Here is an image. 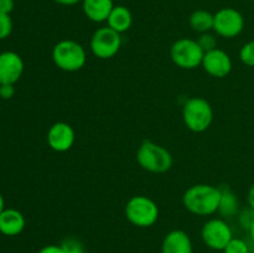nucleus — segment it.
Returning a JSON list of instances; mask_svg holds the SVG:
<instances>
[{
  "label": "nucleus",
  "mask_w": 254,
  "mask_h": 253,
  "mask_svg": "<svg viewBox=\"0 0 254 253\" xmlns=\"http://www.w3.org/2000/svg\"><path fill=\"white\" fill-rule=\"evenodd\" d=\"M122 34L109 26L99 27L93 32L89 42L92 54L101 60H108L116 56L122 47Z\"/></svg>",
  "instance_id": "obj_7"
},
{
  "label": "nucleus",
  "mask_w": 254,
  "mask_h": 253,
  "mask_svg": "<svg viewBox=\"0 0 254 253\" xmlns=\"http://www.w3.org/2000/svg\"><path fill=\"white\" fill-rule=\"evenodd\" d=\"M26 221L24 215L15 208H4L0 213V233L14 237L24 231Z\"/></svg>",
  "instance_id": "obj_14"
},
{
  "label": "nucleus",
  "mask_w": 254,
  "mask_h": 253,
  "mask_svg": "<svg viewBox=\"0 0 254 253\" xmlns=\"http://www.w3.org/2000/svg\"><path fill=\"white\" fill-rule=\"evenodd\" d=\"M4 208H5V201H4V197H2V195L0 193V213L2 212Z\"/></svg>",
  "instance_id": "obj_30"
},
{
  "label": "nucleus",
  "mask_w": 254,
  "mask_h": 253,
  "mask_svg": "<svg viewBox=\"0 0 254 253\" xmlns=\"http://www.w3.org/2000/svg\"><path fill=\"white\" fill-rule=\"evenodd\" d=\"M240 59L246 66L254 67V41L243 45L240 51Z\"/></svg>",
  "instance_id": "obj_22"
},
{
  "label": "nucleus",
  "mask_w": 254,
  "mask_h": 253,
  "mask_svg": "<svg viewBox=\"0 0 254 253\" xmlns=\"http://www.w3.org/2000/svg\"><path fill=\"white\" fill-rule=\"evenodd\" d=\"M15 94L14 84H0V98L11 99Z\"/></svg>",
  "instance_id": "obj_25"
},
{
  "label": "nucleus",
  "mask_w": 254,
  "mask_h": 253,
  "mask_svg": "<svg viewBox=\"0 0 254 253\" xmlns=\"http://www.w3.org/2000/svg\"><path fill=\"white\" fill-rule=\"evenodd\" d=\"M52 61L64 72H77L87 62V52L74 40H61L52 49Z\"/></svg>",
  "instance_id": "obj_3"
},
{
  "label": "nucleus",
  "mask_w": 254,
  "mask_h": 253,
  "mask_svg": "<svg viewBox=\"0 0 254 253\" xmlns=\"http://www.w3.org/2000/svg\"><path fill=\"white\" fill-rule=\"evenodd\" d=\"M238 223L246 231H250L254 223V210L251 207L245 208L238 213Z\"/></svg>",
  "instance_id": "obj_23"
},
{
  "label": "nucleus",
  "mask_w": 254,
  "mask_h": 253,
  "mask_svg": "<svg viewBox=\"0 0 254 253\" xmlns=\"http://www.w3.org/2000/svg\"><path fill=\"white\" fill-rule=\"evenodd\" d=\"M136 161L144 170L164 174L173 168L174 159L170 151L151 140H144L136 151Z\"/></svg>",
  "instance_id": "obj_2"
},
{
  "label": "nucleus",
  "mask_w": 254,
  "mask_h": 253,
  "mask_svg": "<svg viewBox=\"0 0 254 253\" xmlns=\"http://www.w3.org/2000/svg\"><path fill=\"white\" fill-rule=\"evenodd\" d=\"M12 32V20L7 14L0 12V40H4L10 36Z\"/></svg>",
  "instance_id": "obj_24"
},
{
  "label": "nucleus",
  "mask_w": 254,
  "mask_h": 253,
  "mask_svg": "<svg viewBox=\"0 0 254 253\" xmlns=\"http://www.w3.org/2000/svg\"><path fill=\"white\" fill-rule=\"evenodd\" d=\"M15 7L14 0H0V12L10 15Z\"/></svg>",
  "instance_id": "obj_26"
},
{
  "label": "nucleus",
  "mask_w": 254,
  "mask_h": 253,
  "mask_svg": "<svg viewBox=\"0 0 254 253\" xmlns=\"http://www.w3.org/2000/svg\"><path fill=\"white\" fill-rule=\"evenodd\" d=\"M201 66L210 76L216 78H225L232 71L233 63L230 55L217 47L212 51L205 52Z\"/></svg>",
  "instance_id": "obj_11"
},
{
  "label": "nucleus",
  "mask_w": 254,
  "mask_h": 253,
  "mask_svg": "<svg viewBox=\"0 0 254 253\" xmlns=\"http://www.w3.org/2000/svg\"><path fill=\"white\" fill-rule=\"evenodd\" d=\"M213 20H215V15L211 14L207 10L198 9L190 15L189 25L195 32L203 34V32H210L211 30H213Z\"/></svg>",
  "instance_id": "obj_18"
},
{
  "label": "nucleus",
  "mask_w": 254,
  "mask_h": 253,
  "mask_svg": "<svg viewBox=\"0 0 254 253\" xmlns=\"http://www.w3.org/2000/svg\"><path fill=\"white\" fill-rule=\"evenodd\" d=\"M248 232H250L251 240H252V242L254 243V223H253V226H252V227H251V230L248 231Z\"/></svg>",
  "instance_id": "obj_31"
},
{
  "label": "nucleus",
  "mask_w": 254,
  "mask_h": 253,
  "mask_svg": "<svg viewBox=\"0 0 254 253\" xmlns=\"http://www.w3.org/2000/svg\"><path fill=\"white\" fill-rule=\"evenodd\" d=\"M221 189L210 184H196L184 192L183 203L189 212L197 216H211L218 211Z\"/></svg>",
  "instance_id": "obj_1"
},
{
  "label": "nucleus",
  "mask_w": 254,
  "mask_h": 253,
  "mask_svg": "<svg viewBox=\"0 0 254 253\" xmlns=\"http://www.w3.org/2000/svg\"><path fill=\"white\" fill-rule=\"evenodd\" d=\"M247 202H248V207H251L252 210H254V184L250 188L247 193Z\"/></svg>",
  "instance_id": "obj_28"
},
{
  "label": "nucleus",
  "mask_w": 254,
  "mask_h": 253,
  "mask_svg": "<svg viewBox=\"0 0 254 253\" xmlns=\"http://www.w3.org/2000/svg\"><path fill=\"white\" fill-rule=\"evenodd\" d=\"M223 253H250V246L242 238L233 237L226 246Z\"/></svg>",
  "instance_id": "obj_20"
},
{
  "label": "nucleus",
  "mask_w": 254,
  "mask_h": 253,
  "mask_svg": "<svg viewBox=\"0 0 254 253\" xmlns=\"http://www.w3.org/2000/svg\"><path fill=\"white\" fill-rule=\"evenodd\" d=\"M201 238L208 248L213 251H223L233 238L230 225L222 218H211L201 230Z\"/></svg>",
  "instance_id": "obj_9"
},
{
  "label": "nucleus",
  "mask_w": 254,
  "mask_h": 253,
  "mask_svg": "<svg viewBox=\"0 0 254 253\" xmlns=\"http://www.w3.org/2000/svg\"><path fill=\"white\" fill-rule=\"evenodd\" d=\"M221 189V197L220 205H218V211L223 217H233L240 212V202L236 193L227 186H223Z\"/></svg>",
  "instance_id": "obj_17"
},
{
  "label": "nucleus",
  "mask_w": 254,
  "mask_h": 253,
  "mask_svg": "<svg viewBox=\"0 0 254 253\" xmlns=\"http://www.w3.org/2000/svg\"><path fill=\"white\" fill-rule=\"evenodd\" d=\"M54 1L60 5H64V6H72V5L78 4V2L82 1V0H54Z\"/></svg>",
  "instance_id": "obj_29"
},
{
  "label": "nucleus",
  "mask_w": 254,
  "mask_h": 253,
  "mask_svg": "<svg viewBox=\"0 0 254 253\" xmlns=\"http://www.w3.org/2000/svg\"><path fill=\"white\" fill-rule=\"evenodd\" d=\"M126 217L131 225L140 228H148L155 225L159 218V207L154 200L144 195H136L129 198L124 208Z\"/></svg>",
  "instance_id": "obj_5"
},
{
  "label": "nucleus",
  "mask_w": 254,
  "mask_h": 253,
  "mask_svg": "<svg viewBox=\"0 0 254 253\" xmlns=\"http://www.w3.org/2000/svg\"><path fill=\"white\" fill-rule=\"evenodd\" d=\"M24 61L14 51L0 54V84H15L24 73Z\"/></svg>",
  "instance_id": "obj_12"
},
{
  "label": "nucleus",
  "mask_w": 254,
  "mask_h": 253,
  "mask_svg": "<svg viewBox=\"0 0 254 253\" xmlns=\"http://www.w3.org/2000/svg\"><path fill=\"white\" fill-rule=\"evenodd\" d=\"M60 246H61L64 253H87L86 247L82 243V241L77 237H73V236L64 238Z\"/></svg>",
  "instance_id": "obj_19"
},
{
  "label": "nucleus",
  "mask_w": 254,
  "mask_h": 253,
  "mask_svg": "<svg viewBox=\"0 0 254 253\" xmlns=\"http://www.w3.org/2000/svg\"><path fill=\"white\" fill-rule=\"evenodd\" d=\"M116 6L113 0H82V9L88 20L93 22H104Z\"/></svg>",
  "instance_id": "obj_15"
},
{
  "label": "nucleus",
  "mask_w": 254,
  "mask_h": 253,
  "mask_svg": "<svg viewBox=\"0 0 254 253\" xmlns=\"http://www.w3.org/2000/svg\"><path fill=\"white\" fill-rule=\"evenodd\" d=\"M131 24H133V15H131L130 10L124 5L114 6L109 14L108 19H107V26H109L119 34L128 31L131 27Z\"/></svg>",
  "instance_id": "obj_16"
},
{
  "label": "nucleus",
  "mask_w": 254,
  "mask_h": 253,
  "mask_svg": "<svg viewBox=\"0 0 254 253\" xmlns=\"http://www.w3.org/2000/svg\"><path fill=\"white\" fill-rule=\"evenodd\" d=\"M213 15V31L217 36L233 39L245 29V17L235 7H222Z\"/></svg>",
  "instance_id": "obj_8"
},
{
  "label": "nucleus",
  "mask_w": 254,
  "mask_h": 253,
  "mask_svg": "<svg viewBox=\"0 0 254 253\" xmlns=\"http://www.w3.org/2000/svg\"><path fill=\"white\" fill-rule=\"evenodd\" d=\"M37 253H64V251L59 245H47L42 247Z\"/></svg>",
  "instance_id": "obj_27"
},
{
  "label": "nucleus",
  "mask_w": 254,
  "mask_h": 253,
  "mask_svg": "<svg viewBox=\"0 0 254 253\" xmlns=\"http://www.w3.org/2000/svg\"><path fill=\"white\" fill-rule=\"evenodd\" d=\"M183 121L189 130L202 133L210 128L213 121L212 106L202 97H191L183 107Z\"/></svg>",
  "instance_id": "obj_4"
},
{
  "label": "nucleus",
  "mask_w": 254,
  "mask_h": 253,
  "mask_svg": "<svg viewBox=\"0 0 254 253\" xmlns=\"http://www.w3.org/2000/svg\"><path fill=\"white\" fill-rule=\"evenodd\" d=\"M193 245L188 232L183 230H173L164 237L161 243V253H192Z\"/></svg>",
  "instance_id": "obj_13"
},
{
  "label": "nucleus",
  "mask_w": 254,
  "mask_h": 253,
  "mask_svg": "<svg viewBox=\"0 0 254 253\" xmlns=\"http://www.w3.org/2000/svg\"><path fill=\"white\" fill-rule=\"evenodd\" d=\"M196 41L198 42V45L203 50V52H208L217 49V37L213 34H211V32L200 34V36H198V39Z\"/></svg>",
  "instance_id": "obj_21"
},
{
  "label": "nucleus",
  "mask_w": 254,
  "mask_h": 253,
  "mask_svg": "<svg viewBox=\"0 0 254 253\" xmlns=\"http://www.w3.org/2000/svg\"><path fill=\"white\" fill-rule=\"evenodd\" d=\"M203 50L196 40L179 39L171 45L170 57L174 63L183 69H193L201 66L203 60Z\"/></svg>",
  "instance_id": "obj_6"
},
{
  "label": "nucleus",
  "mask_w": 254,
  "mask_h": 253,
  "mask_svg": "<svg viewBox=\"0 0 254 253\" xmlns=\"http://www.w3.org/2000/svg\"><path fill=\"white\" fill-rule=\"evenodd\" d=\"M47 144L57 153H66L73 146L76 133L71 124L66 122H56L47 131Z\"/></svg>",
  "instance_id": "obj_10"
}]
</instances>
